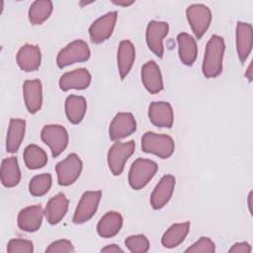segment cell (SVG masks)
Returning <instances> with one entry per match:
<instances>
[{"instance_id": "cell-1", "label": "cell", "mask_w": 253, "mask_h": 253, "mask_svg": "<svg viewBox=\"0 0 253 253\" xmlns=\"http://www.w3.org/2000/svg\"><path fill=\"white\" fill-rule=\"evenodd\" d=\"M224 49L223 39L217 35L211 36L206 46L202 67L203 73L207 78H213L221 73Z\"/></svg>"}, {"instance_id": "cell-2", "label": "cell", "mask_w": 253, "mask_h": 253, "mask_svg": "<svg viewBox=\"0 0 253 253\" xmlns=\"http://www.w3.org/2000/svg\"><path fill=\"white\" fill-rule=\"evenodd\" d=\"M141 149L145 153H152L162 159L169 158L175 149V143L167 134L145 132L141 137Z\"/></svg>"}, {"instance_id": "cell-3", "label": "cell", "mask_w": 253, "mask_h": 253, "mask_svg": "<svg viewBox=\"0 0 253 253\" xmlns=\"http://www.w3.org/2000/svg\"><path fill=\"white\" fill-rule=\"evenodd\" d=\"M157 170L158 166L154 161L137 158L131 164L128 172L129 186L134 190L142 189L154 177Z\"/></svg>"}, {"instance_id": "cell-4", "label": "cell", "mask_w": 253, "mask_h": 253, "mask_svg": "<svg viewBox=\"0 0 253 253\" xmlns=\"http://www.w3.org/2000/svg\"><path fill=\"white\" fill-rule=\"evenodd\" d=\"M90 57V49L82 40H76L68 43L57 54L56 64L59 68H63L75 62L87 61Z\"/></svg>"}, {"instance_id": "cell-5", "label": "cell", "mask_w": 253, "mask_h": 253, "mask_svg": "<svg viewBox=\"0 0 253 253\" xmlns=\"http://www.w3.org/2000/svg\"><path fill=\"white\" fill-rule=\"evenodd\" d=\"M135 143L133 140L126 142H115L108 152V164L111 172L115 176L123 173L125 164L134 152Z\"/></svg>"}, {"instance_id": "cell-6", "label": "cell", "mask_w": 253, "mask_h": 253, "mask_svg": "<svg viewBox=\"0 0 253 253\" xmlns=\"http://www.w3.org/2000/svg\"><path fill=\"white\" fill-rule=\"evenodd\" d=\"M187 20L196 38L200 40L208 31L211 22V12L204 4H192L186 10Z\"/></svg>"}, {"instance_id": "cell-7", "label": "cell", "mask_w": 253, "mask_h": 253, "mask_svg": "<svg viewBox=\"0 0 253 253\" xmlns=\"http://www.w3.org/2000/svg\"><path fill=\"white\" fill-rule=\"evenodd\" d=\"M42 140L50 148L53 157L60 155L68 144V132L60 125H46L41 132Z\"/></svg>"}, {"instance_id": "cell-8", "label": "cell", "mask_w": 253, "mask_h": 253, "mask_svg": "<svg viewBox=\"0 0 253 253\" xmlns=\"http://www.w3.org/2000/svg\"><path fill=\"white\" fill-rule=\"evenodd\" d=\"M81 171L82 161L76 153L69 154L55 166L57 182L60 186H69L73 184L79 178Z\"/></svg>"}, {"instance_id": "cell-9", "label": "cell", "mask_w": 253, "mask_h": 253, "mask_svg": "<svg viewBox=\"0 0 253 253\" xmlns=\"http://www.w3.org/2000/svg\"><path fill=\"white\" fill-rule=\"evenodd\" d=\"M102 197L101 191H87L85 192L75 210L73 215V222L76 224L88 221L97 211L100 200Z\"/></svg>"}, {"instance_id": "cell-10", "label": "cell", "mask_w": 253, "mask_h": 253, "mask_svg": "<svg viewBox=\"0 0 253 253\" xmlns=\"http://www.w3.org/2000/svg\"><path fill=\"white\" fill-rule=\"evenodd\" d=\"M118 13L116 11L109 12L100 17L89 28L91 42L94 43H101L108 40L115 29Z\"/></svg>"}, {"instance_id": "cell-11", "label": "cell", "mask_w": 253, "mask_h": 253, "mask_svg": "<svg viewBox=\"0 0 253 253\" xmlns=\"http://www.w3.org/2000/svg\"><path fill=\"white\" fill-rule=\"evenodd\" d=\"M169 32V25L166 22L150 21L146 28V42L149 49L158 57L164 53L163 39Z\"/></svg>"}, {"instance_id": "cell-12", "label": "cell", "mask_w": 253, "mask_h": 253, "mask_svg": "<svg viewBox=\"0 0 253 253\" xmlns=\"http://www.w3.org/2000/svg\"><path fill=\"white\" fill-rule=\"evenodd\" d=\"M136 130V122L130 113H119L110 124L109 135L112 140L125 138Z\"/></svg>"}, {"instance_id": "cell-13", "label": "cell", "mask_w": 253, "mask_h": 253, "mask_svg": "<svg viewBox=\"0 0 253 253\" xmlns=\"http://www.w3.org/2000/svg\"><path fill=\"white\" fill-rule=\"evenodd\" d=\"M175 189V177L172 175H165L161 178L155 186L151 197L150 205L154 210L163 208L171 199Z\"/></svg>"}, {"instance_id": "cell-14", "label": "cell", "mask_w": 253, "mask_h": 253, "mask_svg": "<svg viewBox=\"0 0 253 253\" xmlns=\"http://www.w3.org/2000/svg\"><path fill=\"white\" fill-rule=\"evenodd\" d=\"M148 118L154 126L170 128L173 126L174 113L168 102H152L148 108Z\"/></svg>"}, {"instance_id": "cell-15", "label": "cell", "mask_w": 253, "mask_h": 253, "mask_svg": "<svg viewBox=\"0 0 253 253\" xmlns=\"http://www.w3.org/2000/svg\"><path fill=\"white\" fill-rule=\"evenodd\" d=\"M43 210L42 206H30L23 209L18 214V226L20 229L27 232H35L40 229L42 217Z\"/></svg>"}, {"instance_id": "cell-16", "label": "cell", "mask_w": 253, "mask_h": 253, "mask_svg": "<svg viewBox=\"0 0 253 253\" xmlns=\"http://www.w3.org/2000/svg\"><path fill=\"white\" fill-rule=\"evenodd\" d=\"M236 50L241 62H244L252 50L253 29L248 23L238 22L235 32Z\"/></svg>"}, {"instance_id": "cell-17", "label": "cell", "mask_w": 253, "mask_h": 253, "mask_svg": "<svg viewBox=\"0 0 253 253\" xmlns=\"http://www.w3.org/2000/svg\"><path fill=\"white\" fill-rule=\"evenodd\" d=\"M16 59L19 67L22 70L26 72L35 71L41 65V61H42L41 49L36 44L26 43L19 49Z\"/></svg>"}, {"instance_id": "cell-18", "label": "cell", "mask_w": 253, "mask_h": 253, "mask_svg": "<svg viewBox=\"0 0 253 253\" xmlns=\"http://www.w3.org/2000/svg\"><path fill=\"white\" fill-rule=\"evenodd\" d=\"M23 95L29 113L36 114L41 110L42 105V87L39 79L26 80L23 84Z\"/></svg>"}, {"instance_id": "cell-19", "label": "cell", "mask_w": 253, "mask_h": 253, "mask_svg": "<svg viewBox=\"0 0 253 253\" xmlns=\"http://www.w3.org/2000/svg\"><path fill=\"white\" fill-rule=\"evenodd\" d=\"M91 83V74L86 68H78L64 73L59 79V87L62 91L70 89L83 90L89 87Z\"/></svg>"}, {"instance_id": "cell-20", "label": "cell", "mask_w": 253, "mask_h": 253, "mask_svg": "<svg viewBox=\"0 0 253 253\" xmlns=\"http://www.w3.org/2000/svg\"><path fill=\"white\" fill-rule=\"evenodd\" d=\"M141 81L145 89L151 94H157L162 91V75L155 61L149 60L141 67Z\"/></svg>"}, {"instance_id": "cell-21", "label": "cell", "mask_w": 253, "mask_h": 253, "mask_svg": "<svg viewBox=\"0 0 253 253\" xmlns=\"http://www.w3.org/2000/svg\"><path fill=\"white\" fill-rule=\"evenodd\" d=\"M68 211V200L63 193H58L46 204L44 215L48 223L57 224Z\"/></svg>"}, {"instance_id": "cell-22", "label": "cell", "mask_w": 253, "mask_h": 253, "mask_svg": "<svg viewBox=\"0 0 253 253\" xmlns=\"http://www.w3.org/2000/svg\"><path fill=\"white\" fill-rule=\"evenodd\" d=\"M123 216L117 211H108L98 222L97 232L103 238H111L117 235L123 226Z\"/></svg>"}, {"instance_id": "cell-23", "label": "cell", "mask_w": 253, "mask_h": 253, "mask_svg": "<svg viewBox=\"0 0 253 253\" xmlns=\"http://www.w3.org/2000/svg\"><path fill=\"white\" fill-rule=\"evenodd\" d=\"M135 58V49L132 42L128 40L122 41L118 47V68L120 76L124 79L130 71Z\"/></svg>"}, {"instance_id": "cell-24", "label": "cell", "mask_w": 253, "mask_h": 253, "mask_svg": "<svg viewBox=\"0 0 253 253\" xmlns=\"http://www.w3.org/2000/svg\"><path fill=\"white\" fill-rule=\"evenodd\" d=\"M179 57L185 65H192L198 54V46L195 39L187 33H180L177 36Z\"/></svg>"}, {"instance_id": "cell-25", "label": "cell", "mask_w": 253, "mask_h": 253, "mask_svg": "<svg viewBox=\"0 0 253 253\" xmlns=\"http://www.w3.org/2000/svg\"><path fill=\"white\" fill-rule=\"evenodd\" d=\"M26 130V122L21 119H11L9 123L7 138H6V149L10 153H15L24 138Z\"/></svg>"}, {"instance_id": "cell-26", "label": "cell", "mask_w": 253, "mask_h": 253, "mask_svg": "<svg viewBox=\"0 0 253 253\" xmlns=\"http://www.w3.org/2000/svg\"><path fill=\"white\" fill-rule=\"evenodd\" d=\"M21 180V171L18 164V159L11 156L3 159L1 164V182L4 187L12 188L19 184Z\"/></svg>"}, {"instance_id": "cell-27", "label": "cell", "mask_w": 253, "mask_h": 253, "mask_svg": "<svg viewBox=\"0 0 253 253\" xmlns=\"http://www.w3.org/2000/svg\"><path fill=\"white\" fill-rule=\"evenodd\" d=\"M87 103L84 97L69 95L65 100V114L68 121L73 124H79L86 113Z\"/></svg>"}, {"instance_id": "cell-28", "label": "cell", "mask_w": 253, "mask_h": 253, "mask_svg": "<svg viewBox=\"0 0 253 253\" xmlns=\"http://www.w3.org/2000/svg\"><path fill=\"white\" fill-rule=\"evenodd\" d=\"M190 222H182L172 224L163 234L161 243L166 248H174L180 245L189 233Z\"/></svg>"}, {"instance_id": "cell-29", "label": "cell", "mask_w": 253, "mask_h": 253, "mask_svg": "<svg viewBox=\"0 0 253 253\" xmlns=\"http://www.w3.org/2000/svg\"><path fill=\"white\" fill-rule=\"evenodd\" d=\"M53 9L49 0H37L33 2L29 9V20L33 25H41L46 21Z\"/></svg>"}, {"instance_id": "cell-30", "label": "cell", "mask_w": 253, "mask_h": 253, "mask_svg": "<svg viewBox=\"0 0 253 253\" xmlns=\"http://www.w3.org/2000/svg\"><path fill=\"white\" fill-rule=\"evenodd\" d=\"M24 161L29 169H40L47 163V155L45 151L36 144L28 145L23 153Z\"/></svg>"}, {"instance_id": "cell-31", "label": "cell", "mask_w": 253, "mask_h": 253, "mask_svg": "<svg viewBox=\"0 0 253 253\" xmlns=\"http://www.w3.org/2000/svg\"><path fill=\"white\" fill-rule=\"evenodd\" d=\"M51 187V176L48 173H43L33 177L29 184L30 193L35 197L45 195Z\"/></svg>"}, {"instance_id": "cell-32", "label": "cell", "mask_w": 253, "mask_h": 253, "mask_svg": "<svg viewBox=\"0 0 253 253\" xmlns=\"http://www.w3.org/2000/svg\"><path fill=\"white\" fill-rule=\"evenodd\" d=\"M125 244L131 253H146L149 250V241L143 234L128 236Z\"/></svg>"}, {"instance_id": "cell-33", "label": "cell", "mask_w": 253, "mask_h": 253, "mask_svg": "<svg viewBox=\"0 0 253 253\" xmlns=\"http://www.w3.org/2000/svg\"><path fill=\"white\" fill-rule=\"evenodd\" d=\"M34 251L33 242L27 239H11L7 245L8 253H32Z\"/></svg>"}, {"instance_id": "cell-34", "label": "cell", "mask_w": 253, "mask_h": 253, "mask_svg": "<svg viewBox=\"0 0 253 253\" xmlns=\"http://www.w3.org/2000/svg\"><path fill=\"white\" fill-rule=\"evenodd\" d=\"M215 251V245L211 238L202 236L198 241H196L192 246L186 249L185 252L193 253H213Z\"/></svg>"}, {"instance_id": "cell-35", "label": "cell", "mask_w": 253, "mask_h": 253, "mask_svg": "<svg viewBox=\"0 0 253 253\" xmlns=\"http://www.w3.org/2000/svg\"><path fill=\"white\" fill-rule=\"evenodd\" d=\"M75 249L72 245V243L69 240L66 239H59L54 242H52L46 249V253H69L74 252Z\"/></svg>"}, {"instance_id": "cell-36", "label": "cell", "mask_w": 253, "mask_h": 253, "mask_svg": "<svg viewBox=\"0 0 253 253\" xmlns=\"http://www.w3.org/2000/svg\"><path fill=\"white\" fill-rule=\"evenodd\" d=\"M230 253H250L251 246L248 242H238L229 249Z\"/></svg>"}, {"instance_id": "cell-37", "label": "cell", "mask_w": 253, "mask_h": 253, "mask_svg": "<svg viewBox=\"0 0 253 253\" xmlns=\"http://www.w3.org/2000/svg\"><path fill=\"white\" fill-rule=\"evenodd\" d=\"M101 252H106V253H118V252H124V250L119 247L116 244H110L104 248L101 249Z\"/></svg>"}, {"instance_id": "cell-38", "label": "cell", "mask_w": 253, "mask_h": 253, "mask_svg": "<svg viewBox=\"0 0 253 253\" xmlns=\"http://www.w3.org/2000/svg\"><path fill=\"white\" fill-rule=\"evenodd\" d=\"M251 68H252V62L250 63V65H249V67H248V69H247V72L245 73V76L248 78L249 81L252 80V71H251Z\"/></svg>"}, {"instance_id": "cell-39", "label": "cell", "mask_w": 253, "mask_h": 253, "mask_svg": "<svg viewBox=\"0 0 253 253\" xmlns=\"http://www.w3.org/2000/svg\"><path fill=\"white\" fill-rule=\"evenodd\" d=\"M134 1H129V2H122V1H114V3L115 4H117V5H119V6H129V5H131L132 3H133Z\"/></svg>"}, {"instance_id": "cell-40", "label": "cell", "mask_w": 253, "mask_h": 253, "mask_svg": "<svg viewBox=\"0 0 253 253\" xmlns=\"http://www.w3.org/2000/svg\"><path fill=\"white\" fill-rule=\"evenodd\" d=\"M251 198H252V192H250L249 196H248V207H249V211L250 212H252V210H251Z\"/></svg>"}]
</instances>
